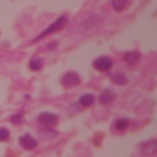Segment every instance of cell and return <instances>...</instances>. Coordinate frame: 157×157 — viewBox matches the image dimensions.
Here are the masks:
<instances>
[{
	"label": "cell",
	"mask_w": 157,
	"mask_h": 157,
	"mask_svg": "<svg viewBox=\"0 0 157 157\" xmlns=\"http://www.w3.org/2000/svg\"><path fill=\"white\" fill-rule=\"evenodd\" d=\"M67 23V17L65 16V15H63V16H60V17H58L49 27H47L40 34H38L33 40H32V43H36V42H38V40H40V39H43L44 37H47V36H49V34H52V33H54V32H56L58 29H61Z\"/></svg>",
	"instance_id": "6da1fadb"
},
{
	"label": "cell",
	"mask_w": 157,
	"mask_h": 157,
	"mask_svg": "<svg viewBox=\"0 0 157 157\" xmlns=\"http://www.w3.org/2000/svg\"><path fill=\"white\" fill-rule=\"evenodd\" d=\"M81 80H80V76L74 72V71H69L66 74L63 75L61 80H60V83L63 87L65 88H71V87H76L77 85H80Z\"/></svg>",
	"instance_id": "7a4b0ae2"
},
{
	"label": "cell",
	"mask_w": 157,
	"mask_h": 157,
	"mask_svg": "<svg viewBox=\"0 0 157 157\" xmlns=\"http://www.w3.org/2000/svg\"><path fill=\"white\" fill-rule=\"evenodd\" d=\"M93 67L98 71H108L112 69V65H113V61L110 58L105 56V55H102V56H98L97 59L93 60L92 63Z\"/></svg>",
	"instance_id": "3957f363"
},
{
	"label": "cell",
	"mask_w": 157,
	"mask_h": 157,
	"mask_svg": "<svg viewBox=\"0 0 157 157\" xmlns=\"http://www.w3.org/2000/svg\"><path fill=\"white\" fill-rule=\"evenodd\" d=\"M141 151L144 155L146 156H155L156 151H157V141L156 139H150L147 141H144L141 145Z\"/></svg>",
	"instance_id": "277c9868"
},
{
	"label": "cell",
	"mask_w": 157,
	"mask_h": 157,
	"mask_svg": "<svg viewBox=\"0 0 157 157\" xmlns=\"http://www.w3.org/2000/svg\"><path fill=\"white\" fill-rule=\"evenodd\" d=\"M38 121L43 125L53 126L58 123V115H55L53 113H49V112H43L38 115Z\"/></svg>",
	"instance_id": "5b68a950"
},
{
	"label": "cell",
	"mask_w": 157,
	"mask_h": 157,
	"mask_svg": "<svg viewBox=\"0 0 157 157\" xmlns=\"http://www.w3.org/2000/svg\"><path fill=\"white\" fill-rule=\"evenodd\" d=\"M18 142H20V145H21L25 150H33V148L37 147V144H38L37 140H36L34 137H32L29 134H25V135L20 136Z\"/></svg>",
	"instance_id": "8992f818"
},
{
	"label": "cell",
	"mask_w": 157,
	"mask_h": 157,
	"mask_svg": "<svg viewBox=\"0 0 157 157\" xmlns=\"http://www.w3.org/2000/svg\"><path fill=\"white\" fill-rule=\"evenodd\" d=\"M115 93L112 91V90H104L102 91V93L99 94V102L102 104H108V103H112L114 99H115Z\"/></svg>",
	"instance_id": "52a82bcc"
},
{
	"label": "cell",
	"mask_w": 157,
	"mask_h": 157,
	"mask_svg": "<svg viewBox=\"0 0 157 157\" xmlns=\"http://www.w3.org/2000/svg\"><path fill=\"white\" fill-rule=\"evenodd\" d=\"M43 65H44V60H43V58H40V56H33V58L29 60V64H28L29 69L33 70V71L40 70V69L43 67Z\"/></svg>",
	"instance_id": "ba28073f"
},
{
	"label": "cell",
	"mask_w": 157,
	"mask_h": 157,
	"mask_svg": "<svg viewBox=\"0 0 157 157\" xmlns=\"http://www.w3.org/2000/svg\"><path fill=\"white\" fill-rule=\"evenodd\" d=\"M56 135H58V131L56 130H53L52 128H45V129L38 131V136H40V139H43V140L54 139Z\"/></svg>",
	"instance_id": "9c48e42d"
},
{
	"label": "cell",
	"mask_w": 157,
	"mask_h": 157,
	"mask_svg": "<svg viewBox=\"0 0 157 157\" xmlns=\"http://www.w3.org/2000/svg\"><path fill=\"white\" fill-rule=\"evenodd\" d=\"M110 77H112V80H113V82H114L115 85H118V86H123V85H125L126 81H128L125 74H124V72H120V71L114 72V74H110Z\"/></svg>",
	"instance_id": "30bf717a"
},
{
	"label": "cell",
	"mask_w": 157,
	"mask_h": 157,
	"mask_svg": "<svg viewBox=\"0 0 157 157\" xmlns=\"http://www.w3.org/2000/svg\"><path fill=\"white\" fill-rule=\"evenodd\" d=\"M140 59V53L137 52H128L124 54V60L130 64V65H135Z\"/></svg>",
	"instance_id": "8fae6325"
},
{
	"label": "cell",
	"mask_w": 157,
	"mask_h": 157,
	"mask_svg": "<svg viewBox=\"0 0 157 157\" xmlns=\"http://www.w3.org/2000/svg\"><path fill=\"white\" fill-rule=\"evenodd\" d=\"M93 101H94V96L91 94V93H86V94L81 96V98L78 99V103L82 107H88V105H91L93 103Z\"/></svg>",
	"instance_id": "7c38bea8"
},
{
	"label": "cell",
	"mask_w": 157,
	"mask_h": 157,
	"mask_svg": "<svg viewBox=\"0 0 157 157\" xmlns=\"http://www.w3.org/2000/svg\"><path fill=\"white\" fill-rule=\"evenodd\" d=\"M114 126H115L117 130L123 131V130H125V129L129 126V120H128L126 118H120V119H118V120L114 123Z\"/></svg>",
	"instance_id": "4fadbf2b"
},
{
	"label": "cell",
	"mask_w": 157,
	"mask_h": 157,
	"mask_svg": "<svg viewBox=\"0 0 157 157\" xmlns=\"http://www.w3.org/2000/svg\"><path fill=\"white\" fill-rule=\"evenodd\" d=\"M126 2H128V0H112V7L115 11H121L125 7Z\"/></svg>",
	"instance_id": "5bb4252c"
},
{
	"label": "cell",
	"mask_w": 157,
	"mask_h": 157,
	"mask_svg": "<svg viewBox=\"0 0 157 157\" xmlns=\"http://www.w3.org/2000/svg\"><path fill=\"white\" fill-rule=\"evenodd\" d=\"M9 137V130L6 128H0V141H6Z\"/></svg>",
	"instance_id": "9a60e30c"
},
{
	"label": "cell",
	"mask_w": 157,
	"mask_h": 157,
	"mask_svg": "<svg viewBox=\"0 0 157 157\" xmlns=\"http://www.w3.org/2000/svg\"><path fill=\"white\" fill-rule=\"evenodd\" d=\"M10 120L13 123V124H20L21 120H22V113H18V114H15L10 118Z\"/></svg>",
	"instance_id": "2e32d148"
},
{
	"label": "cell",
	"mask_w": 157,
	"mask_h": 157,
	"mask_svg": "<svg viewBox=\"0 0 157 157\" xmlns=\"http://www.w3.org/2000/svg\"><path fill=\"white\" fill-rule=\"evenodd\" d=\"M56 44H58V43L55 42V43H53V44H50V45H48V50H52V48H53V47H55Z\"/></svg>",
	"instance_id": "e0dca14e"
}]
</instances>
